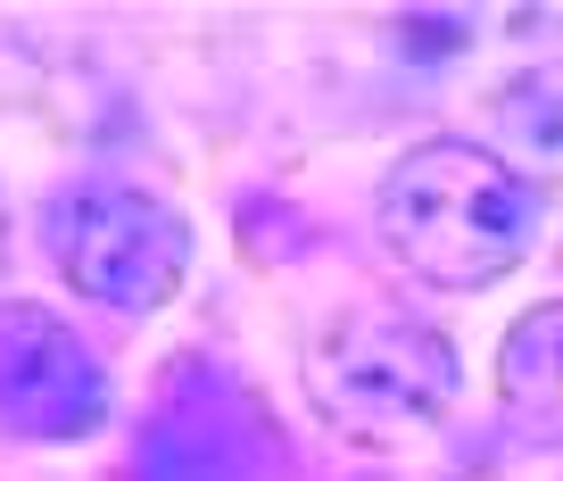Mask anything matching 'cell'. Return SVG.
I'll return each mask as SVG.
<instances>
[{
  "instance_id": "obj_4",
  "label": "cell",
  "mask_w": 563,
  "mask_h": 481,
  "mask_svg": "<svg viewBox=\"0 0 563 481\" xmlns=\"http://www.w3.org/2000/svg\"><path fill=\"white\" fill-rule=\"evenodd\" d=\"M282 464H290V448H282L265 398L224 357L191 349L158 374V391L141 407L124 481H282Z\"/></svg>"
},
{
  "instance_id": "obj_3",
  "label": "cell",
  "mask_w": 563,
  "mask_h": 481,
  "mask_svg": "<svg viewBox=\"0 0 563 481\" xmlns=\"http://www.w3.org/2000/svg\"><path fill=\"white\" fill-rule=\"evenodd\" d=\"M42 250L75 299L108 307V316H158L191 283L199 232L175 199L124 175H84L42 199Z\"/></svg>"
},
{
  "instance_id": "obj_1",
  "label": "cell",
  "mask_w": 563,
  "mask_h": 481,
  "mask_svg": "<svg viewBox=\"0 0 563 481\" xmlns=\"http://www.w3.org/2000/svg\"><path fill=\"white\" fill-rule=\"evenodd\" d=\"M373 225H382L389 258L415 274L422 291L473 299V291L506 283L530 250H539L547 199L514 158H497L473 133H431L406 158H389L382 192H373Z\"/></svg>"
},
{
  "instance_id": "obj_6",
  "label": "cell",
  "mask_w": 563,
  "mask_h": 481,
  "mask_svg": "<svg viewBox=\"0 0 563 481\" xmlns=\"http://www.w3.org/2000/svg\"><path fill=\"white\" fill-rule=\"evenodd\" d=\"M497 398L522 431L563 440V299H539L497 340Z\"/></svg>"
},
{
  "instance_id": "obj_7",
  "label": "cell",
  "mask_w": 563,
  "mask_h": 481,
  "mask_svg": "<svg viewBox=\"0 0 563 481\" xmlns=\"http://www.w3.org/2000/svg\"><path fill=\"white\" fill-rule=\"evenodd\" d=\"M0 258H9V208H0Z\"/></svg>"
},
{
  "instance_id": "obj_2",
  "label": "cell",
  "mask_w": 563,
  "mask_h": 481,
  "mask_svg": "<svg viewBox=\"0 0 563 481\" xmlns=\"http://www.w3.org/2000/svg\"><path fill=\"white\" fill-rule=\"evenodd\" d=\"M307 398L332 431L365 448L415 440V431L448 424L464 398V357L440 324L398 316V307H349L307 340Z\"/></svg>"
},
{
  "instance_id": "obj_5",
  "label": "cell",
  "mask_w": 563,
  "mask_h": 481,
  "mask_svg": "<svg viewBox=\"0 0 563 481\" xmlns=\"http://www.w3.org/2000/svg\"><path fill=\"white\" fill-rule=\"evenodd\" d=\"M117 415L108 357L42 299H0V440L84 448Z\"/></svg>"
}]
</instances>
